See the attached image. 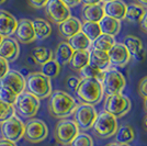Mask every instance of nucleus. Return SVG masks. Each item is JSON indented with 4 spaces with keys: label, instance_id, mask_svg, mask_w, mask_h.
Segmentation results:
<instances>
[{
    "label": "nucleus",
    "instance_id": "obj_42",
    "mask_svg": "<svg viewBox=\"0 0 147 146\" xmlns=\"http://www.w3.org/2000/svg\"><path fill=\"white\" fill-rule=\"evenodd\" d=\"M140 26H141V30L147 34V11L143 16L141 21H140Z\"/></svg>",
    "mask_w": 147,
    "mask_h": 146
},
{
    "label": "nucleus",
    "instance_id": "obj_41",
    "mask_svg": "<svg viewBox=\"0 0 147 146\" xmlns=\"http://www.w3.org/2000/svg\"><path fill=\"white\" fill-rule=\"evenodd\" d=\"M49 0H28V3L34 9H42L46 6Z\"/></svg>",
    "mask_w": 147,
    "mask_h": 146
},
{
    "label": "nucleus",
    "instance_id": "obj_9",
    "mask_svg": "<svg viewBox=\"0 0 147 146\" xmlns=\"http://www.w3.org/2000/svg\"><path fill=\"white\" fill-rule=\"evenodd\" d=\"M103 109L115 118H122L131 110V100L122 93L107 96L104 100Z\"/></svg>",
    "mask_w": 147,
    "mask_h": 146
},
{
    "label": "nucleus",
    "instance_id": "obj_46",
    "mask_svg": "<svg viewBox=\"0 0 147 146\" xmlns=\"http://www.w3.org/2000/svg\"><path fill=\"white\" fill-rule=\"evenodd\" d=\"M136 2H137L138 5H141L142 7L147 8V0H136Z\"/></svg>",
    "mask_w": 147,
    "mask_h": 146
},
{
    "label": "nucleus",
    "instance_id": "obj_39",
    "mask_svg": "<svg viewBox=\"0 0 147 146\" xmlns=\"http://www.w3.org/2000/svg\"><path fill=\"white\" fill-rule=\"evenodd\" d=\"M138 93L142 98H147V76L144 77L138 84Z\"/></svg>",
    "mask_w": 147,
    "mask_h": 146
},
{
    "label": "nucleus",
    "instance_id": "obj_40",
    "mask_svg": "<svg viewBox=\"0 0 147 146\" xmlns=\"http://www.w3.org/2000/svg\"><path fill=\"white\" fill-rule=\"evenodd\" d=\"M9 70H10V68H9V63H8L6 59H3L2 57H0V80L6 76Z\"/></svg>",
    "mask_w": 147,
    "mask_h": 146
},
{
    "label": "nucleus",
    "instance_id": "obj_13",
    "mask_svg": "<svg viewBox=\"0 0 147 146\" xmlns=\"http://www.w3.org/2000/svg\"><path fill=\"white\" fill-rule=\"evenodd\" d=\"M18 42L22 44H30L36 40L33 22L29 19H21L18 22L17 30L14 32Z\"/></svg>",
    "mask_w": 147,
    "mask_h": 146
},
{
    "label": "nucleus",
    "instance_id": "obj_3",
    "mask_svg": "<svg viewBox=\"0 0 147 146\" xmlns=\"http://www.w3.org/2000/svg\"><path fill=\"white\" fill-rule=\"evenodd\" d=\"M25 89L26 91L34 95L38 99H44L52 93V81L49 77L44 76L41 72L31 73L25 78Z\"/></svg>",
    "mask_w": 147,
    "mask_h": 146
},
{
    "label": "nucleus",
    "instance_id": "obj_44",
    "mask_svg": "<svg viewBox=\"0 0 147 146\" xmlns=\"http://www.w3.org/2000/svg\"><path fill=\"white\" fill-rule=\"evenodd\" d=\"M81 2L85 6H91V5H100L102 0H81Z\"/></svg>",
    "mask_w": 147,
    "mask_h": 146
},
{
    "label": "nucleus",
    "instance_id": "obj_4",
    "mask_svg": "<svg viewBox=\"0 0 147 146\" xmlns=\"http://www.w3.org/2000/svg\"><path fill=\"white\" fill-rule=\"evenodd\" d=\"M16 113L23 119H33L40 109V99L24 90L18 96L13 103Z\"/></svg>",
    "mask_w": 147,
    "mask_h": 146
},
{
    "label": "nucleus",
    "instance_id": "obj_48",
    "mask_svg": "<svg viewBox=\"0 0 147 146\" xmlns=\"http://www.w3.org/2000/svg\"><path fill=\"white\" fill-rule=\"evenodd\" d=\"M144 109H145V111L147 112V98L144 99Z\"/></svg>",
    "mask_w": 147,
    "mask_h": 146
},
{
    "label": "nucleus",
    "instance_id": "obj_29",
    "mask_svg": "<svg viewBox=\"0 0 147 146\" xmlns=\"http://www.w3.org/2000/svg\"><path fill=\"white\" fill-rule=\"evenodd\" d=\"M135 140V131L131 125L124 124L117 128L115 133V142L119 144H127Z\"/></svg>",
    "mask_w": 147,
    "mask_h": 146
},
{
    "label": "nucleus",
    "instance_id": "obj_1",
    "mask_svg": "<svg viewBox=\"0 0 147 146\" xmlns=\"http://www.w3.org/2000/svg\"><path fill=\"white\" fill-rule=\"evenodd\" d=\"M77 102L73 96L63 90L53 91L49 96V114L56 119H66L71 116L77 108Z\"/></svg>",
    "mask_w": 147,
    "mask_h": 146
},
{
    "label": "nucleus",
    "instance_id": "obj_45",
    "mask_svg": "<svg viewBox=\"0 0 147 146\" xmlns=\"http://www.w3.org/2000/svg\"><path fill=\"white\" fill-rule=\"evenodd\" d=\"M0 146H17L16 143H13V142H10V141L8 140H0Z\"/></svg>",
    "mask_w": 147,
    "mask_h": 146
},
{
    "label": "nucleus",
    "instance_id": "obj_38",
    "mask_svg": "<svg viewBox=\"0 0 147 146\" xmlns=\"http://www.w3.org/2000/svg\"><path fill=\"white\" fill-rule=\"evenodd\" d=\"M80 82V78L76 77V76H69L67 79H66V86L69 90L71 91H76L77 87Z\"/></svg>",
    "mask_w": 147,
    "mask_h": 146
},
{
    "label": "nucleus",
    "instance_id": "obj_32",
    "mask_svg": "<svg viewBox=\"0 0 147 146\" xmlns=\"http://www.w3.org/2000/svg\"><path fill=\"white\" fill-rule=\"evenodd\" d=\"M79 75L80 77H81V79L91 78V79H96L98 80V81H100V82H102L104 77V72L100 70L99 68L92 66L90 64H87L86 66L79 72Z\"/></svg>",
    "mask_w": 147,
    "mask_h": 146
},
{
    "label": "nucleus",
    "instance_id": "obj_28",
    "mask_svg": "<svg viewBox=\"0 0 147 146\" xmlns=\"http://www.w3.org/2000/svg\"><path fill=\"white\" fill-rule=\"evenodd\" d=\"M33 26L35 31V35L38 40H45L52 34V25L46 20L41 18L34 19L33 21Z\"/></svg>",
    "mask_w": 147,
    "mask_h": 146
},
{
    "label": "nucleus",
    "instance_id": "obj_16",
    "mask_svg": "<svg viewBox=\"0 0 147 146\" xmlns=\"http://www.w3.org/2000/svg\"><path fill=\"white\" fill-rule=\"evenodd\" d=\"M20 55V46L17 40L11 37H3L0 44V57L11 63L18 59Z\"/></svg>",
    "mask_w": 147,
    "mask_h": 146
},
{
    "label": "nucleus",
    "instance_id": "obj_8",
    "mask_svg": "<svg viewBox=\"0 0 147 146\" xmlns=\"http://www.w3.org/2000/svg\"><path fill=\"white\" fill-rule=\"evenodd\" d=\"M79 133V128L74 120L61 119L57 122L54 130V137L56 142L61 145H70L74 139Z\"/></svg>",
    "mask_w": 147,
    "mask_h": 146
},
{
    "label": "nucleus",
    "instance_id": "obj_23",
    "mask_svg": "<svg viewBox=\"0 0 147 146\" xmlns=\"http://www.w3.org/2000/svg\"><path fill=\"white\" fill-rule=\"evenodd\" d=\"M74 52L75 51L70 47V45L67 42H61L57 45L55 51L53 52L54 53V57L53 58L61 66H63V65H66V64L69 63V61H70V58H71V56L74 54Z\"/></svg>",
    "mask_w": 147,
    "mask_h": 146
},
{
    "label": "nucleus",
    "instance_id": "obj_15",
    "mask_svg": "<svg viewBox=\"0 0 147 146\" xmlns=\"http://www.w3.org/2000/svg\"><path fill=\"white\" fill-rule=\"evenodd\" d=\"M111 65L117 67L125 66L131 59V54L123 43H115L108 52Z\"/></svg>",
    "mask_w": 147,
    "mask_h": 146
},
{
    "label": "nucleus",
    "instance_id": "obj_7",
    "mask_svg": "<svg viewBox=\"0 0 147 146\" xmlns=\"http://www.w3.org/2000/svg\"><path fill=\"white\" fill-rule=\"evenodd\" d=\"M101 85L103 93H105L107 96H112V95L122 93L126 85V80L121 72L114 68H109L108 70L104 72V77Z\"/></svg>",
    "mask_w": 147,
    "mask_h": 146
},
{
    "label": "nucleus",
    "instance_id": "obj_37",
    "mask_svg": "<svg viewBox=\"0 0 147 146\" xmlns=\"http://www.w3.org/2000/svg\"><path fill=\"white\" fill-rule=\"evenodd\" d=\"M14 114H16V110H14L13 104L5 103L0 101V123L8 120Z\"/></svg>",
    "mask_w": 147,
    "mask_h": 146
},
{
    "label": "nucleus",
    "instance_id": "obj_47",
    "mask_svg": "<svg viewBox=\"0 0 147 146\" xmlns=\"http://www.w3.org/2000/svg\"><path fill=\"white\" fill-rule=\"evenodd\" d=\"M107 146H129L127 145V144H119V143H111V144H109V145H107Z\"/></svg>",
    "mask_w": 147,
    "mask_h": 146
},
{
    "label": "nucleus",
    "instance_id": "obj_12",
    "mask_svg": "<svg viewBox=\"0 0 147 146\" xmlns=\"http://www.w3.org/2000/svg\"><path fill=\"white\" fill-rule=\"evenodd\" d=\"M49 135V128L46 123L40 119H30L26 122L24 131L25 140L30 143H40L43 142Z\"/></svg>",
    "mask_w": 147,
    "mask_h": 146
},
{
    "label": "nucleus",
    "instance_id": "obj_50",
    "mask_svg": "<svg viewBox=\"0 0 147 146\" xmlns=\"http://www.w3.org/2000/svg\"><path fill=\"white\" fill-rule=\"evenodd\" d=\"M7 0H0V5H2V3H5Z\"/></svg>",
    "mask_w": 147,
    "mask_h": 146
},
{
    "label": "nucleus",
    "instance_id": "obj_20",
    "mask_svg": "<svg viewBox=\"0 0 147 146\" xmlns=\"http://www.w3.org/2000/svg\"><path fill=\"white\" fill-rule=\"evenodd\" d=\"M81 22L79 19L75 18V17H69L67 20L63 21L61 23L58 24V31L59 34L65 39H70L75 34L81 32Z\"/></svg>",
    "mask_w": 147,
    "mask_h": 146
},
{
    "label": "nucleus",
    "instance_id": "obj_30",
    "mask_svg": "<svg viewBox=\"0 0 147 146\" xmlns=\"http://www.w3.org/2000/svg\"><path fill=\"white\" fill-rule=\"evenodd\" d=\"M146 10L144 7H142L138 3H131L126 8V14L125 19L131 23H140L143 16L145 14Z\"/></svg>",
    "mask_w": 147,
    "mask_h": 146
},
{
    "label": "nucleus",
    "instance_id": "obj_35",
    "mask_svg": "<svg viewBox=\"0 0 147 146\" xmlns=\"http://www.w3.org/2000/svg\"><path fill=\"white\" fill-rule=\"evenodd\" d=\"M18 98V95L13 92L11 89H9L6 86L0 84V101L5 103L13 104Z\"/></svg>",
    "mask_w": 147,
    "mask_h": 146
},
{
    "label": "nucleus",
    "instance_id": "obj_14",
    "mask_svg": "<svg viewBox=\"0 0 147 146\" xmlns=\"http://www.w3.org/2000/svg\"><path fill=\"white\" fill-rule=\"evenodd\" d=\"M0 84L11 89L18 96L25 90V77L17 70H9L6 76L0 80Z\"/></svg>",
    "mask_w": 147,
    "mask_h": 146
},
{
    "label": "nucleus",
    "instance_id": "obj_25",
    "mask_svg": "<svg viewBox=\"0 0 147 146\" xmlns=\"http://www.w3.org/2000/svg\"><path fill=\"white\" fill-rule=\"evenodd\" d=\"M89 51H75L68 63L70 68L79 73L87 64H89Z\"/></svg>",
    "mask_w": 147,
    "mask_h": 146
},
{
    "label": "nucleus",
    "instance_id": "obj_10",
    "mask_svg": "<svg viewBox=\"0 0 147 146\" xmlns=\"http://www.w3.org/2000/svg\"><path fill=\"white\" fill-rule=\"evenodd\" d=\"M74 121L81 131H88L93 126L98 112L93 105L81 103L74 111Z\"/></svg>",
    "mask_w": 147,
    "mask_h": 146
},
{
    "label": "nucleus",
    "instance_id": "obj_5",
    "mask_svg": "<svg viewBox=\"0 0 147 146\" xmlns=\"http://www.w3.org/2000/svg\"><path fill=\"white\" fill-rule=\"evenodd\" d=\"M93 133L100 139H109L115 135L117 131V120L115 116L108 113L101 112L97 116V119L93 123Z\"/></svg>",
    "mask_w": 147,
    "mask_h": 146
},
{
    "label": "nucleus",
    "instance_id": "obj_18",
    "mask_svg": "<svg viewBox=\"0 0 147 146\" xmlns=\"http://www.w3.org/2000/svg\"><path fill=\"white\" fill-rule=\"evenodd\" d=\"M18 21L10 12L6 10H0V35L3 37H10L17 30Z\"/></svg>",
    "mask_w": 147,
    "mask_h": 146
},
{
    "label": "nucleus",
    "instance_id": "obj_11",
    "mask_svg": "<svg viewBox=\"0 0 147 146\" xmlns=\"http://www.w3.org/2000/svg\"><path fill=\"white\" fill-rule=\"evenodd\" d=\"M45 8V14L51 22L59 24L71 17L70 8L63 0H49Z\"/></svg>",
    "mask_w": 147,
    "mask_h": 146
},
{
    "label": "nucleus",
    "instance_id": "obj_19",
    "mask_svg": "<svg viewBox=\"0 0 147 146\" xmlns=\"http://www.w3.org/2000/svg\"><path fill=\"white\" fill-rule=\"evenodd\" d=\"M123 44L129 52L131 56L134 57V59L141 62L145 57V49L143 46V42L141 39L134 35H126L124 37Z\"/></svg>",
    "mask_w": 147,
    "mask_h": 146
},
{
    "label": "nucleus",
    "instance_id": "obj_33",
    "mask_svg": "<svg viewBox=\"0 0 147 146\" xmlns=\"http://www.w3.org/2000/svg\"><path fill=\"white\" fill-rule=\"evenodd\" d=\"M41 73L43 74L44 76L49 77V79L56 78L61 73V65L53 58L41 66Z\"/></svg>",
    "mask_w": 147,
    "mask_h": 146
},
{
    "label": "nucleus",
    "instance_id": "obj_21",
    "mask_svg": "<svg viewBox=\"0 0 147 146\" xmlns=\"http://www.w3.org/2000/svg\"><path fill=\"white\" fill-rule=\"evenodd\" d=\"M89 64L92 66L97 67L100 70L105 72L108 70L111 66L110 58L108 52H103V51H99V49H93L89 51Z\"/></svg>",
    "mask_w": 147,
    "mask_h": 146
},
{
    "label": "nucleus",
    "instance_id": "obj_51",
    "mask_svg": "<svg viewBox=\"0 0 147 146\" xmlns=\"http://www.w3.org/2000/svg\"><path fill=\"white\" fill-rule=\"evenodd\" d=\"M2 40H3V36L0 35V44H1V42H2Z\"/></svg>",
    "mask_w": 147,
    "mask_h": 146
},
{
    "label": "nucleus",
    "instance_id": "obj_24",
    "mask_svg": "<svg viewBox=\"0 0 147 146\" xmlns=\"http://www.w3.org/2000/svg\"><path fill=\"white\" fill-rule=\"evenodd\" d=\"M82 19L85 22H97L99 23L100 20L104 17L103 7L101 5H91L85 6L82 8Z\"/></svg>",
    "mask_w": 147,
    "mask_h": 146
},
{
    "label": "nucleus",
    "instance_id": "obj_2",
    "mask_svg": "<svg viewBox=\"0 0 147 146\" xmlns=\"http://www.w3.org/2000/svg\"><path fill=\"white\" fill-rule=\"evenodd\" d=\"M75 92L81 103L90 104V105L98 104L103 96V89L101 82L91 78L80 79L79 85Z\"/></svg>",
    "mask_w": 147,
    "mask_h": 146
},
{
    "label": "nucleus",
    "instance_id": "obj_31",
    "mask_svg": "<svg viewBox=\"0 0 147 146\" xmlns=\"http://www.w3.org/2000/svg\"><path fill=\"white\" fill-rule=\"evenodd\" d=\"M114 36L111 35H105L101 34L99 37H97L91 44V47L93 49H99V51H103V52H109L110 49L115 44Z\"/></svg>",
    "mask_w": 147,
    "mask_h": 146
},
{
    "label": "nucleus",
    "instance_id": "obj_52",
    "mask_svg": "<svg viewBox=\"0 0 147 146\" xmlns=\"http://www.w3.org/2000/svg\"><path fill=\"white\" fill-rule=\"evenodd\" d=\"M102 1H104V2H108V1H111V0H102Z\"/></svg>",
    "mask_w": 147,
    "mask_h": 146
},
{
    "label": "nucleus",
    "instance_id": "obj_43",
    "mask_svg": "<svg viewBox=\"0 0 147 146\" xmlns=\"http://www.w3.org/2000/svg\"><path fill=\"white\" fill-rule=\"evenodd\" d=\"M63 1H64L69 8H74V7L78 6L80 2H81V0H63Z\"/></svg>",
    "mask_w": 147,
    "mask_h": 146
},
{
    "label": "nucleus",
    "instance_id": "obj_6",
    "mask_svg": "<svg viewBox=\"0 0 147 146\" xmlns=\"http://www.w3.org/2000/svg\"><path fill=\"white\" fill-rule=\"evenodd\" d=\"M25 124L18 116H12L0 123V133L3 140L17 143L24 136Z\"/></svg>",
    "mask_w": 147,
    "mask_h": 146
},
{
    "label": "nucleus",
    "instance_id": "obj_34",
    "mask_svg": "<svg viewBox=\"0 0 147 146\" xmlns=\"http://www.w3.org/2000/svg\"><path fill=\"white\" fill-rule=\"evenodd\" d=\"M81 32L86 35L91 42L101 35L99 23L97 22H84L81 25Z\"/></svg>",
    "mask_w": 147,
    "mask_h": 146
},
{
    "label": "nucleus",
    "instance_id": "obj_27",
    "mask_svg": "<svg viewBox=\"0 0 147 146\" xmlns=\"http://www.w3.org/2000/svg\"><path fill=\"white\" fill-rule=\"evenodd\" d=\"M31 57L34 59L35 64L38 65H43L45 63H47L49 61L53 59L54 57V53L52 49H47V47H44V46H37L35 49H32L31 52Z\"/></svg>",
    "mask_w": 147,
    "mask_h": 146
},
{
    "label": "nucleus",
    "instance_id": "obj_22",
    "mask_svg": "<svg viewBox=\"0 0 147 146\" xmlns=\"http://www.w3.org/2000/svg\"><path fill=\"white\" fill-rule=\"evenodd\" d=\"M99 26H100L101 34L115 36L120 33V30H121V21L104 16L103 18L100 20Z\"/></svg>",
    "mask_w": 147,
    "mask_h": 146
},
{
    "label": "nucleus",
    "instance_id": "obj_17",
    "mask_svg": "<svg viewBox=\"0 0 147 146\" xmlns=\"http://www.w3.org/2000/svg\"><path fill=\"white\" fill-rule=\"evenodd\" d=\"M102 7H103L104 16L117 19L120 21L125 19L127 6L122 0H111L108 2H104V5Z\"/></svg>",
    "mask_w": 147,
    "mask_h": 146
},
{
    "label": "nucleus",
    "instance_id": "obj_26",
    "mask_svg": "<svg viewBox=\"0 0 147 146\" xmlns=\"http://www.w3.org/2000/svg\"><path fill=\"white\" fill-rule=\"evenodd\" d=\"M67 43L74 51H89L92 44L91 41L82 32H79L70 39H68Z\"/></svg>",
    "mask_w": 147,
    "mask_h": 146
},
{
    "label": "nucleus",
    "instance_id": "obj_36",
    "mask_svg": "<svg viewBox=\"0 0 147 146\" xmlns=\"http://www.w3.org/2000/svg\"><path fill=\"white\" fill-rule=\"evenodd\" d=\"M70 146H93V141L89 134L78 133L70 143Z\"/></svg>",
    "mask_w": 147,
    "mask_h": 146
},
{
    "label": "nucleus",
    "instance_id": "obj_49",
    "mask_svg": "<svg viewBox=\"0 0 147 146\" xmlns=\"http://www.w3.org/2000/svg\"><path fill=\"white\" fill-rule=\"evenodd\" d=\"M144 128H145V130L147 131V116H146V118L144 119Z\"/></svg>",
    "mask_w": 147,
    "mask_h": 146
}]
</instances>
